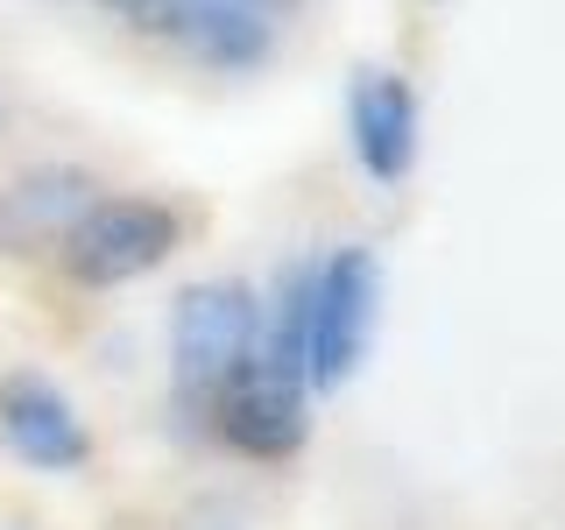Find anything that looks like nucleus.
Wrapping results in <instances>:
<instances>
[{"label":"nucleus","instance_id":"nucleus-1","mask_svg":"<svg viewBox=\"0 0 565 530\" xmlns=\"http://www.w3.org/2000/svg\"><path fill=\"white\" fill-rule=\"evenodd\" d=\"M382 305V269L367 247H340L326 269H311V305H305V389H340L367 353Z\"/></svg>","mask_w":565,"mask_h":530},{"label":"nucleus","instance_id":"nucleus-2","mask_svg":"<svg viewBox=\"0 0 565 530\" xmlns=\"http://www.w3.org/2000/svg\"><path fill=\"white\" fill-rule=\"evenodd\" d=\"M262 340V305L247 283H191L170 311V361L184 396H212L234 368L255 361Z\"/></svg>","mask_w":565,"mask_h":530},{"label":"nucleus","instance_id":"nucleus-3","mask_svg":"<svg viewBox=\"0 0 565 530\" xmlns=\"http://www.w3.org/2000/svg\"><path fill=\"white\" fill-rule=\"evenodd\" d=\"M177 234L184 226H177V212L163 199H99L64 234V269L93 283V290H114V283H135L156 262H170Z\"/></svg>","mask_w":565,"mask_h":530},{"label":"nucleus","instance_id":"nucleus-4","mask_svg":"<svg viewBox=\"0 0 565 530\" xmlns=\"http://www.w3.org/2000/svg\"><path fill=\"white\" fill-rule=\"evenodd\" d=\"M212 424H220V438L247 459H282L297 453V438H305V382L297 375H276L269 361H247L234 368L220 389H212Z\"/></svg>","mask_w":565,"mask_h":530},{"label":"nucleus","instance_id":"nucleus-5","mask_svg":"<svg viewBox=\"0 0 565 530\" xmlns=\"http://www.w3.org/2000/svg\"><path fill=\"white\" fill-rule=\"evenodd\" d=\"M99 205V177L71 163H35L0 177V255H43Z\"/></svg>","mask_w":565,"mask_h":530},{"label":"nucleus","instance_id":"nucleus-6","mask_svg":"<svg viewBox=\"0 0 565 530\" xmlns=\"http://www.w3.org/2000/svg\"><path fill=\"white\" fill-rule=\"evenodd\" d=\"M0 446L35 474H71V467L93 459V438H85L78 411H71L64 389L50 375H35V368L0 375Z\"/></svg>","mask_w":565,"mask_h":530},{"label":"nucleus","instance_id":"nucleus-7","mask_svg":"<svg viewBox=\"0 0 565 530\" xmlns=\"http://www.w3.org/2000/svg\"><path fill=\"white\" fill-rule=\"evenodd\" d=\"M184 57H199L205 71H255L276 50V22L247 0H163V29Z\"/></svg>","mask_w":565,"mask_h":530},{"label":"nucleus","instance_id":"nucleus-8","mask_svg":"<svg viewBox=\"0 0 565 530\" xmlns=\"http://www.w3.org/2000/svg\"><path fill=\"white\" fill-rule=\"evenodd\" d=\"M353 149L375 184H396L417 156V99L396 71H361L353 78Z\"/></svg>","mask_w":565,"mask_h":530},{"label":"nucleus","instance_id":"nucleus-9","mask_svg":"<svg viewBox=\"0 0 565 530\" xmlns=\"http://www.w3.org/2000/svg\"><path fill=\"white\" fill-rule=\"evenodd\" d=\"M99 8H114L120 22H135V29H163V0H99Z\"/></svg>","mask_w":565,"mask_h":530},{"label":"nucleus","instance_id":"nucleus-10","mask_svg":"<svg viewBox=\"0 0 565 530\" xmlns=\"http://www.w3.org/2000/svg\"><path fill=\"white\" fill-rule=\"evenodd\" d=\"M247 8H262V14H276V8H297V0H247Z\"/></svg>","mask_w":565,"mask_h":530},{"label":"nucleus","instance_id":"nucleus-11","mask_svg":"<svg viewBox=\"0 0 565 530\" xmlns=\"http://www.w3.org/2000/svg\"><path fill=\"white\" fill-rule=\"evenodd\" d=\"M0 120H8V99H0Z\"/></svg>","mask_w":565,"mask_h":530}]
</instances>
